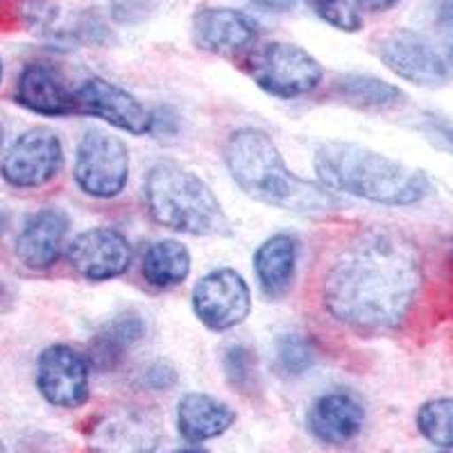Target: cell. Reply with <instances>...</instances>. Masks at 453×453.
<instances>
[{
	"mask_svg": "<svg viewBox=\"0 0 453 453\" xmlns=\"http://www.w3.org/2000/svg\"><path fill=\"white\" fill-rule=\"evenodd\" d=\"M422 283L418 245L396 229L372 226L335 254L322 302L335 322L356 334H392L412 313Z\"/></svg>",
	"mask_w": 453,
	"mask_h": 453,
	"instance_id": "cell-1",
	"label": "cell"
},
{
	"mask_svg": "<svg viewBox=\"0 0 453 453\" xmlns=\"http://www.w3.org/2000/svg\"><path fill=\"white\" fill-rule=\"evenodd\" d=\"M315 173L326 191L383 206L419 204L431 193L424 170L345 141H326L315 152Z\"/></svg>",
	"mask_w": 453,
	"mask_h": 453,
	"instance_id": "cell-2",
	"label": "cell"
},
{
	"mask_svg": "<svg viewBox=\"0 0 453 453\" xmlns=\"http://www.w3.org/2000/svg\"><path fill=\"white\" fill-rule=\"evenodd\" d=\"M225 164L238 188L263 204L295 213H322L335 206L334 193L295 175L274 141L261 129L234 132L226 141Z\"/></svg>",
	"mask_w": 453,
	"mask_h": 453,
	"instance_id": "cell-3",
	"label": "cell"
},
{
	"mask_svg": "<svg viewBox=\"0 0 453 453\" xmlns=\"http://www.w3.org/2000/svg\"><path fill=\"white\" fill-rule=\"evenodd\" d=\"M145 204L152 220L188 236H225L229 218L204 180L173 161H159L148 170Z\"/></svg>",
	"mask_w": 453,
	"mask_h": 453,
	"instance_id": "cell-4",
	"label": "cell"
},
{
	"mask_svg": "<svg viewBox=\"0 0 453 453\" xmlns=\"http://www.w3.org/2000/svg\"><path fill=\"white\" fill-rule=\"evenodd\" d=\"M245 71L261 91L281 100L309 96L325 78L318 59L288 42H265L254 48L245 59Z\"/></svg>",
	"mask_w": 453,
	"mask_h": 453,
	"instance_id": "cell-5",
	"label": "cell"
},
{
	"mask_svg": "<svg viewBox=\"0 0 453 453\" xmlns=\"http://www.w3.org/2000/svg\"><path fill=\"white\" fill-rule=\"evenodd\" d=\"M73 180L80 191L96 200H113L129 180V152L119 136L88 129L75 152Z\"/></svg>",
	"mask_w": 453,
	"mask_h": 453,
	"instance_id": "cell-6",
	"label": "cell"
},
{
	"mask_svg": "<svg viewBox=\"0 0 453 453\" xmlns=\"http://www.w3.org/2000/svg\"><path fill=\"white\" fill-rule=\"evenodd\" d=\"M64 165V148L59 136L48 127L23 132L0 161V177L19 191H35L50 184Z\"/></svg>",
	"mask_w": 453,
	"mask_h": 453,
	"instance_id": "cell-7",
	"label": "cell"
},
{
	"mask_svg": "<svg viewBox=\"0 0 453 453\" xmlns=\"http://www.w3.org/2000/svg\"><path fill=\"white\" fill-rule=\"evenodd\" d=\"M376 55L396 78L406 80L415 87L438 88L451 78L449 64L444 62L438 48L415 30L399 27L388 32L376 46Z\"/></svg>",
	"mask_w": 453,
	"mask_h": 453,
	"instance_id": "cell-8",
	"label": "cell"
},
{
	"mask_svg": "<svg viewBox=\"0 0 453 453\" xmlns=\"http://www.w3.org/2000/svg\"><path fill=\"white\" fill-rule=\"evenodd\" d=\"M193 311L211 331H229L242 325L252 311L248 281L232 268L211 270L193 288Z\"/></svg>",
	"mask_w": 453,
	"mask_h": 453,
	"instance_id": "cell-9",
	"label": "cell"
},
{
	"mask_svg": "<svg viewBox=\"0 0 453 453\" xmlns=\"http://www.w3.org/2000/svg\"><path fill=\"white\" fill-rule=\"evenodd\" d=\"M161 419L150 408H113L88 431V453H155Z\"/></svg>",
	"mask_w": 453,
	"mask_h": 453,
	"instance_id": "cell-10",
	"label": "cell"
},
{
	"mask_svg": "<svg viewBox=\"0 0 453 453\" xmlns=\"http://www.w3.org/2000/svg\"><path fill=\"white\" fill-rule=\"evenodd\" d=\"M73 113L100 119L127 134H152V113L132 93L103 78H88L73 88Z\"/></svg>",
	"mask_w": 453,
	"mask_h": 453,
	"instance_id": "cell-11",
	"label": "cell"
},
{
	"mask_svg": "<svg viewBox=\"0 0 453 453\" xmlns=\"http://www.w3.org/2000/svg\"><path fill=\"white\" fill-rule=\"evenodd\" d=\"M87 356L68 345H50L36 358V390L50 406L75 411L88 402Z\"/></svg>",
	"mask_w": 453,
	"mask_h": 453,
	"instance_id": "cell-12",
	"label": "cell"
},
{
	"mask_svg": "<svg viewBox=\"0 0 453 453\" xmlns=\"http://www.w3.org/2000/svg\"><path fill=\"white\" fill-rule=\"evenodd\" d=\"M66 258L87 281H109L129 270L132 245L119 229L93 226L68 242Z\"/></svg>",
	"mask_w": 453,
	"mask_h": 453,
	"instance_id": "cell-13",
	"label": "cell"
},
{
	"mask_svg": "<svg viewBox=\"0 0 453 453\" xmlns=\"http://www.w3.org/2000/svg\"><path fill=\"white\" fill-rule=\"evenodd\" d=\"M193 42L200 50L220 57H236L254 46L258 23L241 10L206 7L193 16Z\"/></svg>",
	"mask_w": 453,
	"mask_h": 453,
	"instance_id": "cell-14",
	"label": "cell"
},
{
	"mask_svg": "<svg viewBox=\"0 0 453 453\" xmlns=\"http://www.w3.org/2000/svg\"><path fill=\"white\" fill-rule=\"evenodd\" d=\"M68 226L71 220L57 206L36 211L16 236V258L35 273L50 270L66 250Z\"/></svg>",
	"mask_w": 453,
	"mask_h": 453,
	"instance_id": "cell-15",
	"label": "cell"
},
{
	"mask_svg": "<svg viewBox=\"0 0 453 453\" xmlns=\"http://www.w3.org/2000/svg\"><path fill=\"white\" fill-rule=\"evenodd\" d=\"M365 424V408L345 390L326 392L311 406L306 426L311 435L329 447H342L358 438Z\"/></svg>",
	"mask_w": 453,
	"mask_h": 453,
	"instance_id": "cell-16",
	"label": "cell"
},
{
	"mask_svg": "<svg viewBox=\"0 0 453 453\" xmlns=\"http://www.w3.org/2000/svg\"><path fill=\"white\" fill-rule=\"evenodd\" d=\"M14 100L27 111L50 119L73 113V91H68L62 75L46 64H27L19 73Z\"/></svg>",
	"mask_w": 453,
	"mask_h": 453,
	"instance_id": "cell-17",
	"label": "cell"
},
{
	"mask_svg": "<svg viewBox=\"0 0 453 453\" xmlns=\"http://www.w3.org/2000/svg\"><path fill=\"white\" fill-rule=\"evenodd\" d=\"M236 424V412L225 402L204 392H188L177 403V431L191 444L225 435Z\"/></svg>",
	"mask_w": 453,
	"mask_h": 453,
	"instance_id": "cell-18",
	"label": "cell"
},
{
	"mask_svg": "<svg viewBox=\"0 0 453 453\" xmlns=\"http://www.w3.org/2000/svg\"><path fill=\"white\" fill-rule=\"evenodd\" d=\"M297 268V242L288 234H277L263 242L254 254L261 293L270 299H281L288 295Z\"/></svg>",
	"mask_w": 453,
	"mask_h": 453,
	"instance_id": "cell-19",
	"label": "cell"
},
{
	"mask_svg": "<svg viewBox=\"0 0 453 453\" xmlns=\"http://www.w3.org/2000/svg\"><path fill=\"white\" fill-rule=\"evenodd\" d=\"M145 335V322L139 313H123L113 318L93 335L88 345V365L100 372H111L123 363L127 351Z\"/></svg>",
	"mask_w": 453,
	"mask_h": 453,
	"instance_id": "cell-20",
	"label": "cell"
},
{
	"mask_svg": "<svg viewBox=\"0 0 453 453\" xmlns=\"http://www.w3.org/2000/svg\"><path fill=\"white\" fill-rule=\"evenodd\" d=\"M141 273L152 288H175V286H181L191 273V252L184 242L173 241V238L152 242L141 258Z\"/></svg>",
	"mask_w": 453,
	"mask_h": 453,
	"instance_id": "cell-21",
	"label": "cell"
},
{
	"mask_svg": "<svg viewBox=\"0 0 453 453\" xmlns=\"http://www.w3.org/2000/svg\"><path fill=\"white\" fill-rule=\"evenodd\" d=\"M335 93L349 107L370 109V111L396 107L406 98L402 88L372 75H342L335 80Z\"/></svg>",
	"mask_w": 453,
	"mask_h": 453,
	"instance_id": "cell-22",
	"label": "cell"
},
{
	"mask_svg": "<svg viewBox=\"0 0 453 453\" xmlns=\"http://www.w3.org/2000/svg\"><path fill=\"white\" fill-rule=\"evenodd\" d=\"M415 424L424 440L444 451H453V396H440L422 403Z\"/></svg>",
	"mask_w": 453,
	"mask_h": 453,
	"instance_id": "cell-23",
	"label": "cell"
},
{
	"mask_svg": "<svg viewBox=\"0 0 453 453\" xmlns=\"http://www.w3.org/2000/svg\"><path fill=\"white\" fill-rule=\"evenodd\" d=\"M318 361L315 347L304 335L288 334L281 335L274 345V367L283 376H302L311 370Z\"/></svg>",
	"mask_w": 453,
	"mask_h": 453,
	"instance_id": "cell-24",
	"label": "cell"
},
{
	"mask_svg": "<svg viewBox=\"0 0 453 453\" xmlns=\"http://www.w3.org/2000/svg\"><path fill=\"white\" fill-rule=\"evenodd\" d=\"M226 383L241 395H250L258 388V363L252 349L242 345H234L225 351L222 358Z\"/></svg>",
	"mask_w": 453,
	"mask_h": 453,
	"instance_id": "cell-25",
	"label": "cell"
},
{
	"mask_svg": "<svg viewBox=\"0 0 453 453\" xmlns=\"http://www.w3.org/2000/svg\"><path fill=\"white\" fill-rule=\"evenodd\" d=\"M306 3H309L311 10H313L322 21L329 23V26L345 32L361 30L363 19L351 0H306Z\"/></svg>",
	"mask_w": 453,
	"mask_h": 453,
	"instance_id": "cell-26",
	"label": "cell"
},
{
	"mask_svg": "<svg viewBox=\"0 0 453 453\" xmlns=\"http://www.w3.org/2000/svg\"><path fill=\"white\" fill-rule=\"evenodd\" d=\"M422 129L424 134L438 145V148L447 150V152L453 155V123H449L442 116H433V113H428L426 119H424Z\"/></svg>",
	"mask_w": 453,
	"mask_h": 453,
	"instance_id": "cell-27",
	"label": "cell"
},
{
	"mask_svg": "<svg viewBox=\"0 0 453 453\" xmlns=\"http://www.w3.org/2000/svg\"><path fill=\"white\" fill-rule=\"evenodd\" d=\"M143 383L150 390H170L177 383V370L170 363L157 361L152 365L145 367Z\"/></svg>",
	"mask_w": 453,
	"mask_h": 453,
	"instance_id": "cell-28",
	"label": "cell"
},
{
	"mask_svg": "<svg viewBox=\"0 0 453 453\" xmlns=\"http://www.w3.org/2000/svg\"><path fill=\"white\" fill-rule=\"evenodd\" d=\"M399 0H354V5L363 12H372V14H383V12L392 10Z\"/></svg>",
	"mask_w": 453,
	"mask_h": 453,
	"instance_id": "cell-29",
	"label": "cell"
},
{
	"mask_svg": "<svg viewBox=\"0 0 453 453\" xmlns=\"http://www.w3.org/2000/svg\"><path fill=\"white\" fill-rule=\"evenodd\" d=\"M250 3L273 12H290L295 5H297V0H250Z\"/></svg>",
	"mask_w": 453,
	"mask_h": 453,
	"instance_id": "cell-30",
	"label": "cell"
},
{
	"mask_svg": "<svg viewBox=\"0 0 453 453\" xmlns=\"http://www.w3.org/2000/svg\"><path fill=\"white\" fill-rule=\"evenodd\" d=\"M438 19L444 27H449L453 35V0H440Z\"/></svg>",
	"mask_w": 453,
	"mask_h": 453,
	"instance_id": "cell-31",
	"label": "cell"
},
{
	"mask_svg": "<svg viewBox=\"0 0 453 453\" xmlns=\"http://www.w3.org/2000/svg\"><path fill=\"white\" fill-rule=\"evenodd\" d=\"M173 453H209L204 451V449H197V447H186V449H177V451Z\"/></svg>",
	"mask_w": 453,
	"mask_h": 453,
	"instance_id": "cell-32",
	"label": "cell"
},
{
	"mask_svg": "<svg viewBox=\"0 0 453 453\" xmlns=\"http://www.w3.org/2000/svg\"><path fill=\"white\" fill-rule=\"evenodd\" d=\"M3 143H5V127L0 123V148H3Z\"/></svg>",
	"mask_w": 453,
	"mask_h": 453,
	"instance_id": "cell-33",
	"label": "cell"
},
{
	"mask_svg": "<svg viewBox=\"0 0 453 453\" xmlns=\"http://www.w3.org/2000/svg\"><path fill=\"white\" fill-rule=\"evenodd\" d=\"M0 82H3V62H0Z\"/></svg>",
	"mask_w": 453,
	"mask_h": 453,
	"instance_id": "cell-34",
	"label": "cell"
},
{
	"mask_svg": "<svg viewBox=\"0 0 453 453\" xmlns=\"http://www.w3.org/2000/svg\"><path fill=\"white\" fill-rule=\"evenodd\" d=\"M0 297H3V283H0Z\"/></svg>",
	"mask_w": 453,
	"mask_h": 453,
	"instance_id": "cell-35",
	"label": "cell"
},
{
	"mask_svg": "<svg viewBox=\"0 0 453 453\" xmlns=\"http://www.w3.org/2000/svg\"><path fill=\"white\" fill-rule=\"evenodd\" d=\"M451 55H453V35H451Z\"/></svg>",
	"mask_w": 453,
	"mask_h": 453,
	"instance_id": "cell-36",
	"label": "cell"
},
{
	"mask_svg": "<svg viewBox=\"0 0 453 453\" xmlns=\"http://www.w3.org/2000/svg\"><path fill=\"white\" fill-rule=\"evenodd\" d=\"M0 453H3V444H0Z\"/></svg>",
	"mask_w": 453,
	"mask_h": 453,
	"instance_id": "cell-37",
	"label": "cell"
},
{
	"mask_svg": "<svg viewBox=\"0 0 453 453\" xmlns=\"http://www.w3.org/2000/svg\"><path fill=\"white\" fill-rule=\"evenodd\" d=\"M440 453H453V451H440Z\"/></svg>",
	"mask_w": 453,
	"mask_h": 453,
	"instance_id": "cell-38",
	"label": "cell"
}]
</instances>
